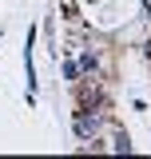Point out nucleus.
<instances>
[{
  "label": "nucleus",
  "mask_w": 151,
  "mask_h": 159,
  "mask_svg": "<svg viewBox=\"0 0 151 159\" xmlns=\"http://www.w3.org/2000/svg\"><path fill=\"white\" fill-rule=\"evenodd\" d=\"M103 127H108V111H95V107H76L72 116V131L80 143H95V139L103 135Z\"/></svg>",
  "instance_id": "nucleus-1"
},
{
  "label": "nucleus",
  "mask_w": 151,
  "mask_h": 159,
  "mask_svg": "<svg viewBox=\"0 0 151 159\" xmlns=\"http://www.w3.org/2000/svg\"><path fill=\"white\" fill-rule=\"evenodd\" d=\"M76 64H80V76H103V60H99L95 48H80Z\"/></svg>",
  "instance_id": "nucleus-2"
},
{
  "label": "nucleus",
  "mask_w": 151,
  "mask_h": 159,
  "mask_svg": "<svg viewBox=\"0 0 151 159\" xmlns=\"http://www.w3.org/2000/svg\"><path fill=\"white\" fill-rule=\"evenodd\" d=\"M112 151H115V155H131V139H127V131H115V135H112Z\"/></svg>",
  "instance_id": "nucleus-3"
},
{
  "label": "nucleus",
  "mask_w": 151,
  "mask_h": 159,
  "mask_svg": "<svg viewBox=\"0 0 151 159\" xmlns=\"http://www.w3.org/2000/svg\"><path fill=\"white\" fill-rule=\"evenodd\" d=\"M64 80H68V84L80 80V64H76V60H64Z\"/></svg>",
  "instance_id": "nucleus-4"
}]
</instances>
